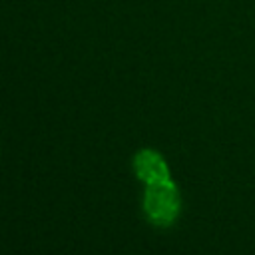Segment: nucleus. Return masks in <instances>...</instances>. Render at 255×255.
Listing matches in <instances>:
<instances>
[{
    "label": "nucleus",
    "instance_id": "nucleus-2",
    "mask_svg": "<svg viewBox=\"0 0 255 255\" xmlns=\"http://www.w3.org/2000/svg\"><path fill=\"white\" fill-rule=\"evenodd\" d=\"M133 171H135L137 179L143 181L145 185H153V183L171 179L167 161L155 149H139L133 157Z\"/></svg>",
    "mask_w": 255,
    "mask_h": 255
},
{
    "label": "nucleus",
    "instance_id": "nucleus-1",
    "mask_svg": "<svg viewBox=\"0 0 255 255\" xmlns=\"http://www.w3.org/2000/svg\"><path fill=\"white\" fill-rule=\"evenodd\" d=\"M181 209V195L177 185L167 179L153 185H145L143 211L155 225H171Z\"/></svg>",
    "mask_w": 255,
    "mask_h": 255
}]
</instances>
